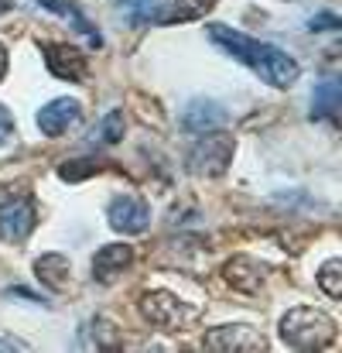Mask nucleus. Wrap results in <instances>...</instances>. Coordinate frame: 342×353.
I'll return each mask as SVG.
<instances>
[{"label": "nucleus", "mask_w": 342, "mask_h": 353, "mask_svg": "<svg viewBox=\"0 0 342 353\" xmlns=\"http://www.w3.org/2000/svg\"><path fill=\"white\" fill-rule=\"evenodd\" d=\"M140 316L164 333H182L199 319V305H189L164 288H151L140 295Z\"/></svg>", "instance_id": "nucleus-4"}, {"label": "nucleus", "mask_w": 342, "mask_h": 353, "mask_svg": "<svg viewBox=\"0 0 342 353\" xmlns=\"http://www.w3.org/2000/svg\"><path fill=\"white\" fill-rule=\"evenodd\" d=\"M93 347H100V350H120V340H116V326L110 323V319H103V316H96L93 319Z\"/></svg>", "instance_id": "nucleus-21"}, {"label": "nucleus", "mask_w": 342, "mask_h": 353, "mask_svg": "<svg viewBox=\"0 0 342 353\" xmlns=\"http://www.w3.org/2000/svg\"><path fill=\"white\" fill-rule=\"evenodd\" d=\"M206 38H209L213 45H220L233 62L253 69V72H257L267 86H274V90H291V86L301 79V65H298L284 48H277V45H270V41H260V38H253V34H243V31H236L233 24H223V21H220V24H209V28H206Z\"/></svg>", "instance_id": "nucleus-1"}, {"label": "nucleus", "mask_w": 342, "mask_h": 353, "mask_svg": "<svg viewBox=\"0 0 342 353\" xmlns=\"http://www.w3.org/2000/svg\"><path fill=\"white\" fill-rule=\"evenodd\" d=\"M161 3L164 0H116V10L130 28H144V24H154V14Z\"/></svg>", "instance_id": "nucleus-18"}, {"label": "nucleus", "mask_w": 342, "mask_h": 353, "mask_svg": "<svg viewBox=\"0 0 342 353\" xmlns=\"http://www.w3.org/2000/svg\"><path fill=\"white\" fill-rule=\"evenodd\" d=\"M130 264H133V247L130 243H107L93 254V278L100 285H110Z\"/></svg>", "instance_id": "nucleus-13"}, {"label": "nucleus", "mask_w": 342, "mask_h": 353, "mask_svg": "<svg viewBox=\"0 0 342 353\" xmlns=\"http://www.w3.org/2000/svg\"><path fill=\"white\" fill-rule=\"evenodd\" d=\"M41 10H48V14H55V17H62V21H69L76 31H83V34H89L93 38V45H100V34H96V28H93V21L72 3V0H34Z\"/></svg>", "instance_id": "nucleus-16"}, {"label": "nucleus", "mask_w": 342, "mask_h": 353, "mask_svg": "<svg viewBox=\"0 0 342 353\" xmlns=\"http://www.w3.org/2000/svg\"><path fill=\"white\" fill-rule=\"evenodd\" d=\"M339 76H329V79H322L319 86H315V93H312V103H308V110H312V120H332V123H339Z\"/></svg>", "instance_id": "nucleus-15"}, {"label": "nucleus", "mask_w": 342, "mask_h": 353, "mask_svg": "<svg viewBox=\"0 0 342 353\" xmlns=\"http://www.w3.org/2000/svg\"><path fill=\"white\" fill-rule=\"evenodd\" d=\"M182 130L185 134H213V130H223L229 123V114L226 107L220 103V100H213V97H195V100H189L185 103V110H182Z\"/></svg>", "instance_id": "nucleus-10"}, {"label": "nucleus", "mask_w": 342, "mask_h": 353, "mask_svg": "<svg viewBox=\"0 0 342 353\" xmlns=\"http://www.w3.org/2000/svg\"><path fill=\"white\" fill-rule=\"evenodd\" d=\"M10 137H14V114L0 103V148H3Z\"/></svg>", "instance_id": "nucleus-23"}, {"label": "nucleus", "mask_w": 342, "mask_h": 353, "mask_svg": "<svg viewBox=\"0 0 342 353\" xmlns=\"http://www.w3.org/2000/svg\"><path fill=\"white\" fill-rule=\"evenodd\" d=\"M38 206L31 196H3L0 199V240L3 243H24L34 230Z\"/></svg>", "instance_id": "nucleus-8"}, {"label": "nucleus", "mask_w": 342, "mask_h": 353, "mask_svg": "<svg viewBox=\"0 0 342 353\" xmlns=\"http://www.w3.org/2000/svg\"><path fill=\"white\" fill-rule=\"evenodd\" d=\"M7 69H10V55H7V45L0 41V83L7 79Z\"/></svg>", "instance_id": "nucleus-26"}, {"label": "nucleus", "mask_w": 342, "mask_h": 353, "mask_svg": "<svg viewBox=\"0 0 342 353\" xmlns=\"http://www.w3.org/2000/svg\"><path fill=\"white\" fill-rule=\"evenodd\" d=\"M336 24H339V17L329 14V10H322V14H315V17L308 21V31H332Z\"/></svg>", "instance_id": "nucleus-22"}, {"label": "nucleus", "mask_w": 342, "mask_h": 353, "mask_svg": "<svg viewBox=\"0 0 342 353\" xmlns=\"http://www.w3.org/2000/svg\"><path fill=\"white\" fill-rule=\"evenodd\" d=\"M123 134H127V114L116 107V110H110V114H103L100 117V123L89 130V144H120L123 141Z\"/></svg>", "instance_id": "nucleus-17"}, {"label": "nucleus", "mask_w": 342, "mask_h": 353, "mask_svg": "<svg viewBox=\"0 0 342 353\" xmlns=\"http://www.w3.org/2000/svg\"><path fill=\"white\" fill-rule=\"evenodd\" d=\"M236 141L226 130H213V134H199L189 151H185V172L202 175V179H220L233 161Z\"/></svg>", "instance_id": "nucleus-3"}, {"label": "nucleus", "mask_w": 342, "mask_h": 353, "mask_svg": "<svg viewBox=\"0 0 342 353\" xmlns=\"http://www.w3.org/2000/svg\"><path fill=\"white\" fill-rule=\"evenodd\" d=\"M7 350L24 353V350H28V343H24V340H10V336H0V353H7Z\"/></svg>", "instance_id": "nucleus-25"}, {"label": "nucleus", "mask_w": 342, "mask_h": 353, "mask_svg": "<svg viewBox=\"0 0 342 353\" xmlns=\"http://www.w3.org/2000/svg\"><path fill=\"white\" fill-rule=\"evenodd\" d=\"M220 0H168L158 7L154 24H189V21H202Z\"/></svg>", "instance_id": "nucleus-14"}, {"label": "nucleus", "mask_w": 342, "mask_h": 353, "mask_svg": "<svg viewBox=\"0 0 342 353\" xmlns=\"http://www.w3.org/2000/svg\"><path fill=\"white\" fill-rule=\"evenodd\" d=\"M342 261L339 257H329L322 268H319V288L329 295V299H342Z\"/></svg>", "instance_id": "nucleus-20"}, {"label": "nucleus", "mask_w": 342, "mask_h": 353, "mask_svg": "<svg viewBox=\"0 0 342 353\" xmlns=\"http://www.w3.org/2000/svg\"><path fill=\"white\" fill-rule=\"evenodd\" d=\"M100 172H103V158H96V154L69 158V161L58 165V179H62V182H83V179H89V175H100Z\"/></svg>", "instance_id": "nucleus-19"}, {"label": "nucleus", "mask_w": 342, "mask_h": 353, "mask_svg": "<svg viewBox=\"0 0 342 353\" xmlns=\"http://www.w3.org/2000/svg\"><path fill=\"white\" fill-rule=\"evenodd\" d=\"M83 117V103L76 100V97H55V100H48L41 110H38V130L45 134V137H62L69 127H76Z\"/></svg>", "instance_id": "nucleus-11"}, {"label": "nucleus", "mask_w": 342, "mask_h": 353, "mask_svg": "<svg viewBox=\"0 0 342 353\" xmlns=\"http://www.w3.org/2000/svg\"><path fill=\"white\" fill-rule=\"evenodd\" d=\"M336 319L322 309H312V305H295L281 316L277 323V336L284 347L301 353H319L329 350L336 343Z\"/></svg>", "instance_id": "nucleus-2"}, {"label": "nucleus", "mask_w": 342, "mask_h": 353, "mask_svg": "<svg viewBox=\"0 0 342 353\" xmlns=\"http://www.w3.org/2000/svg\"><path fill=\"white\" fill-rule=\"evenodd\" d=\"M34 278H38V285H45L48 292H55V295H62V292H69V285H72V261L62 254V250H48V254H41V257H34Z\"/></svg>", "instance_id": "nucleus-12"}, {"label": "nucleus", "mask_w": 342, "mask_h": 353, "mask_svg": "<svg viewBox=\"0 0 342 353\" xmlns=\"http://www.w3.org/2000/svg\"><path fill=\"white\" fill-rule=\"evenodd\" d=\"M7 295H10V299H24L28 305H41V309H48V305H52V302H45L41 295H34V292H28V288H17V285H14V288H7Z\"/></svg>", "instance_id": "nucleus-24"}, {"label": "nucleus", "mask_w": 342, "mask_h": 353, "mask_svg": "<svg viewBox=\"0 0 342 353\" xmlns=\"http://www.w3.org/2000/svg\"><path fill=\"white\" fill-rule=\"evenodd\" d=\"M107 223L123 236H140L151 230V206H147L144 196L120 192V196L110 199V206H107Z\"/></svg>", "instance_id": "nucleus-7"}, {"label": "nucleus", "mask_w": 342, "mask_h": 353, "mask_svg": "<svg viewBox=\"0 0 342 353\" xmlns=\"http://www.w3.org/2000/svg\"><path fill=\"white\" fill-rule=\"evenodd\" d=\"M267 278H270V264H264L250 254H233L223 264V281L243 295H257L267 285Z\"/></svg>", "instance_id": "nucleus-9"}, {"label": "nucleus", "mask_w": 342, "mask_h": 353, "mask_svg": "<svg viewBox=\"0 0 342 353\" xmlns=\"http://www.w3.org/2000/svg\"><path fill=\"white\" fill-rule=\"evenodd\" d=\"M41 59H45V69L62 79V83H86L89 79V62H86V52L69 45V41H41Z\"/></svg>", "instance_id": "nucleus-6"}, {"label": "nucleus", "mask_w": 342, "mask_h": 353, "mask_svg": "<svg viewBox=\"0 0 342 353\" xmlns=\"http://www.w3.org/2000/svg\"><path fill=\"white\" fill-rule=\"evenodd\" d=\"M202 347L213 353H264V350H270L267 336H264L257 326H246V323H229V326L206 330Z\"/></svg>", "instance_id": "nucleus-5"}]
</instances>
